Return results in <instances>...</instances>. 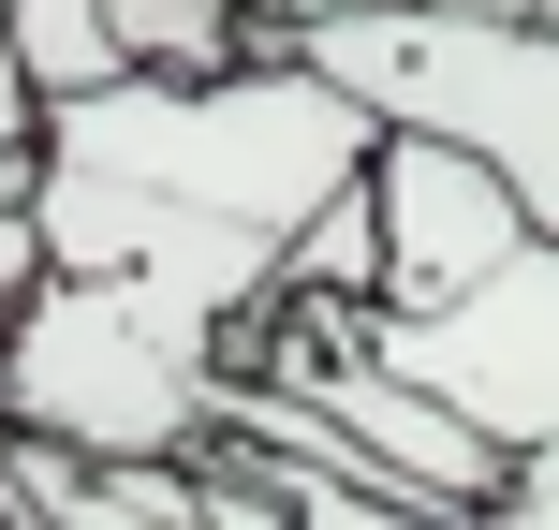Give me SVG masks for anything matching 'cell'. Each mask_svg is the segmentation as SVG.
<instances>
[{"label":"cell","mask_w":559,"mask_h":530,"mask_svg":"<svg viewBox=\"0 0 559 530\" xmlns=\"http://www.w3.org/2000/svg\"><path fill=\"white\" fill-rule=\"evenodd\" d=\"M15 45H29V74H45V89L118 74V45H104V0H15Z\"/></svg>","instance_id":"cell-5"},{"label":"cell","mask_w":559,"mask_h":530,"mask_svg":"<svg viewBox=\"0 0 559 530\" xmlns=\"http://www.w3.org/2000/svg\"><path fill=\"white\" fill-rule=\"evenodd\" d=\"M280 295H295V280H280ZM324 309H338V339H368V354L397 368V384L456 398L501 457L559 443V236L545 222L515 236L486 280L427 295V309H383V295H324Z\"/></svg>","instance_id":"cell-3"},{"label":"cell","mask_w":559,"mask_h":530,"mask_svg":"<svg viewBox=\"0 0 559 530\" xmlns=\"http://www.w3.org/2000/svg\"><path fill=\"white\" fill-rule=\"evenodd\" d=\"M383 148V104L309 45L251 59H118L29 118L45 280L0 325V413L88 457H192L236 339L280 309V266Z\"/></svg>","instance_id":"cell-1"},{"label":"cell","mask_w":559,"mask_h":530,"mask_svg":"<svg viewBox=\"0 0 559 530\" xmlns=\"http://www.w3.org/2000/svg\"><path fill=\"white\" fill-rule=\"evenodd\" d=\"M29 118H45V74H29V45H15V0H0V207L29 192Z\"/></svg>","instance_id":"cell-6"},{"label":"cell","mask_w":559,"mask_h":530,"mask_svg":"<svg viewBox=\"0 0 559 530\" xmlns=\"http://www.w3.org/2000/svg\"><path fill=\"white\" fill-rule=\"evenodd\" d=\"M368 192H383V266H368V295H383V309L456 295V280H486L515 236H531L515 177L486 163V148L427 133V118H383V148H368Z\"/></svg>","instance_id":"cell-4"},{"label":"cell","mask_w":559,"mask_h":530,"mask_svg":"<svg viewBox=\"0 0 559 530\" xmlns=\"http://www.w3.org/2000/svg\"><path fill=\"white\" fill-rule=\"evenodd\" d=\"M29 280H45V236H29V207H0V325H15ZM0 516H15V413H0Z\"/></svg>","instance_id":"cell-7"},{"label":"cell","mask_w":559,"mask_h":530,"mask_svg":"<svg viewBox=\"0 0 559 530\" xmlns=\"http://www.w3.org/2000/svg\"><path fill=\"white\" fill-rule=\"evenodd\" d=\"M280 45H309L383 118L486 148L515 207L559 236V15L545 0H309V15H280Z\"/></svg>","instance_id":"cell-2"}]
</instances>
